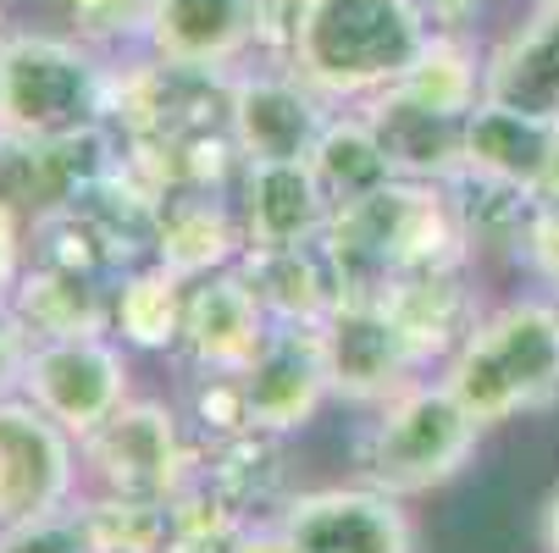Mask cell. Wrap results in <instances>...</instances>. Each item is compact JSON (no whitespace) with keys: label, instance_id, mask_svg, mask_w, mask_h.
<instances>
[{"label":"cell","instance_id":"cell-1","mask_svg":"<svg viewBox=\"0 0 559 553\" xmlns=\"http://www.w3.org/2000/svg\"><path fill=\"white\" fill-rule=\"evenodd\" d=\"M432 39L421 0H305L288 67L328 100H377Z\"/></svg>","mask_w":559,"mask_h":553},{"label":"cell","instance_id":"cell-2","mask_svg":"<svg viewBox=\"0 0 559 553\" xmlns=\"http://www.w3.org/2000/svg\"><path fill=\"white\" fill-rule=\"evenodd\" d=\"M443 382L483 426H504L559 399V304L510 299L488 310L443 360Z\"/></svg>","mask_w":559,"mask_h":553},{"label":"cell","instance_id":"cell-3","mask_svg":"<svg viewBox=\"0 0 559 553\" xmlns=\"http://www.w3.org/2000/svg\"><path fill=\"white\" fill-rule=\"evenodd\" d=\"M117 77L95 45L61 34H0V133L50 144L111 122Z\"/></svg>","mask_w":559,"mask_h":553},{"label":"cell","instance_id":"cell-4","mask_svg":"<svg viewBox=\"0 0 559 553\" xmlns=\"http://www.w3.org/2000/svg\"><path fill=\"white\" fill-rule=\"evenodd\" d=\"M483 432L488 426L460 405V393L443 376H416L377 405V421L360 437V482L393 498L432 493L471 465Z\"/></svg>","mask_w":559,"mask_h":553},{"label":"cell","instance_id":"cell-5","mask_svg":"<svg viewBox=\"0 0 559 553\" xmlns=\"http://www.w3.org/2000/svg\"><path fill=\"white\" fill-rule=\"evenodd\" d=\"M17 393L84 443L95 426H106L133 399L128 393V354L111 333L39 338L23 360Z\"/></svg>","mask_w":559,"mask_h":553},{"label":"cell","instance_id":"cell-6","mask_svg":"<svg viewBox=\"0 0 559 553\" xmlns=\"http://www.w3.org/2000/svg\"><path fill=\"white\" fill-rule=\"evenodd\" d=\"M90 477L100 493H122V498H178L183 482L194 477L189 465V443L178 416L162 399H128L106 426H95L84 443Z\"/></svg>","mask_w":559,"mask_h":553},{"label":"cell","instance_id":"cell-7","mask_svg":"<svg viewBox=\"0 0 559 553\" xmlns=\"http://www.w3.org/2000/svg\"><path fill=\"white\" fill-rule=\"evenodd\" d=\"M78 465H84V454L67 426H56L23 393L0 399V526L72 509Z\"/></svg>","mask_w":559,"mask_h":553},{"label":"cell","instance_id":"cell-8","mask_svg":"<svg viewBox=\"0 0 559 553\" xmlns=\"http://www.w3.org/2000/svg\"><path fill=\"white\" fill-rule=\"evenodd\" d=\"M328 95H316L305 77L283 67H255L227 77V133L238 161H310L316 139L328 133L333 111Z\"/></svg>","mask_w":559,"mask_h":553},{"label":"cell","instance_id":"cell-9","mask_svg":"<svg viewBox=\"0 0 559 553\" xmlns=\"http://www.w3.org/2000/svg\"><path fill=\"white\" fill-rule=\"evenodd\" d=\"M322 344H328L333 393L349 405H382L421 371V354L411 349L382 293H344L338 310L322 322Z\"/></svg>","mask_w":559,"mask_h":553},{"label":"cell","instance_id":"cell-10","mask_svg":"<svg viewBox=\"0 0 559 553\" xmlns=\"http://www.w3.org/2000/svg\"><path fill=\"white\" fill-rule=\"evenodd\" d=\"M294 553H416V520L405 498L371 482L316 488L277 509Z\"/></svg>","mask_w":559,"mask_h":553},{"label":"cell","instance_id":"cell-11","mask_svg":"<svg viewBox=\"0 0 559 553\" xmlns=\"http://www.w3.org/2000/svg\"><path fill=\"white\" fill-rule=\"evenodd\" d=\"M238 382H245L250 432H272V437L299 432L333 393L322 327H283V322H272L266 344L255 349V360L245 371H238Z\"/></svg>","mask_w":559,"mask_h":553},{"label":"cell","instance_id":"cell-12","mask_svg":"<svg viewBox=\"0 0 559 553\" xmlns=\"http://www.w3.org/2000/svg\"><path fill=\"white\" fill-rule=\"evenodd\" d=\"M238 221L250 250L322 244L333 227V200L310 161H238Z\"/></svg>","mask_w":559,"mask_h":553},{"label":"cell","instance_id":"cell-13","mask_svg":"<svg viewBox=\"0 0 559 553\" xmlns=\"http://www.w3.org/2000/svg\"><path fill=\"white\" fill-rule=\"evenodd\" d=\"M261 45V0H155L144 56L189 72H227Z\"/></svg>","mask_w":559,"mask_h":553},{"label":"cell","instance_id":"cell-14","mask_svg":"<svg viewBox=\"0 0 559 553\" xmlns=\"http://www.w3.org/2000/svg\"><path fill=\"white\" fill-rule=\"evenodd\" d=\"M266 333H272V315L261 310L255 288L245 282V272H238V266L189 282V310H183L178 349L189 354L194 371H227V376H238V371L255 360V349L266 344Z\"/></svg>","mask_w":559,"mask_h":553},{"label":"cell","instance_id":"cell-15","mask_svg":"<svg viewBox=\"0 0 559 553\" xmlns=\"http://www.w3.org/2000/svg\"><path fill=\"white\" fill-rule=\"evenodd\" d=\"M245 250L250 239L238 221V205H227L216 189H173L155 211V261L189 282L238 266Z\"/></svg>","mask_w":559,"mask_h":553},{"label":"cell","instance_id":"cell-16","mask_svg":"<svg viewBox=\"0 0 559 553\" xmlns=\"http://www.w3.org/2000/svg\"><path fill=\"white\" fill-rule=\"evenodd\" d=\"M483 100L559 128V12L537 7L483 56Z\"/></svg>","mask_w":559,"mask_h":553},{"label":"cell","instance_id":"cell-17","mask_svg":"<svg viewBox=\"0 0 559 553\" xmlns=\"http://www.w3.org/2000/svg\"><path fill=\"white\" fill-rule=\"evenodd\" d=\"M238 272L255 288L261 310L283 327H322L344 299V277L328 244H294V250H245Z\"/></svg>","mask_w":559,"mask_h":553},{"label":"cell","instance_id":"cell-18","mask_svg":"<svg viewBox=\"0 0 559 553\" xmlns=\"http://www.w3.org/2000/svg\"><path fill=\"white\" fill-rule=\"evenodd\" d=\"M366 122L377 128L382 149L399 178H421V183H449L465 167V117H443L405 89H388L360 106Z\"/></svg>","mask_w":559,"mask_h":553},{"label":"cell","instance_id":"cell-19","mask_svg":"<svg viewBox=\"0 0 559 553\" xmlns=\"http://www.w3.org/2000/svg\"><path fill=\"white\" fill-rule=\"evenodd\" d=\"M388 310L399 315V327H405L411 349L427 360H449L465 333L483 322L476 315V299L465 288V266H432V272H405L382 288Z\"/></svg>","mask_w":559,"mask_h":553},{"label":"cell","instance_id":"cell-20","mask_svg":"<svg viewBox=\"0 0 559 553\" xmlns=\"http://www.w3.org/2000/svg\"><path fill=\"white\" fill-rule=\"evenodd\" d=\"M7 310L39 338H72V333H111V288L90 272H67L50 261H28L23 277L7 293Z\"/></svg>","mask_w":559,"mask_h":553},{"label":"cell","instance_id":"cell-21","mask_svg":"<svg viewBox=\"0 0 559 553\" xmlns=\"http://www.w3.org/2000/svg\"><path fill=\"white\" fill-rule=\"evenodd\" d=\"M554 133L559 128H548L537 117H521V111L493 106V100H476V111L465 117V167L460 172L537 194L543 172H548V155H554Z\"/></svg>","mask_w":559,"mask_h":553},{"label":"cell","instance_id":"cell-22","mask_svg":"<svg viewBox=\"0 0 559 553\" xmlns=\"http://www.w3.org/2000/svg\"><path fill=\"white\" fill-rule=\"evenodd\" d=\"M189 310V277L162 261H144L117 272L111 282V333L128 349H178Z\"/></svg>","mask_w":559,"mask_h":553},{"label":"cell","instance_id":"cell-23","mask_svg":"<svg viewBox=\"0 0 559 553\" xmlns=\"http://www.w3.org/2000/svg\"><path fill=\"white\" fill-rule=\"evenodd\" d=\"M310 167H316V178H322L333 211H349V205L371 200L377 189H388L399 178L393 161H388V149H382V139H377V128L366 122V111L333 117L328 133L316 139V149H310Z\"/></svg>","mask_w":559,"mask_h":553},{"label":"cell","instance_id":"cell-24","mask_svg":"<svg viewBox=\"0 0 559 553\" xmlns=\"http://www.w3.org/2000/svg\"><path fill=\"white\" fill-rule=\"evenodd\" d=\"M277 437L272 432H233V437H211L205 465H194V482H205L233 515L261 520V509L277 498Z\"/></svg>","mask_w":559,"mask_h":553},{"label":"cell","instance_id":"cell-25","mask_svg":"<svg viewBox=\"0 0 559 553\" xmlns=\"http://www.w3.org/2000/svg\"><path fill=\"white\" fill-rule=\"evenodd\" d=\"M393 89H405L411 100H421L443 117H471L476 100H483V61L460 39V28H432L427 50Z\"/></svg>","mask_w":559,"mask_h":553},{"label":"cell","instance_id":"cell-26","mask_svg":"<svg viewBox=\"0 0 559 553\" xmlns=\"http://www.w3.org/2000/svg\"><path fill=\"white\" fill-rule=\"evenodd\" d=\"M90 531L95 553H167L173 548V504L167 498H122L100 493L72 509Z\"/></svg>","mask_w":559,"mask_h":553},{"label":"cell","instance_id":"cell-27","mask_svg":"<svg viewBox=\"0 0 559 553\" xmlns=\"http://www.w3.org/2000/svg\"><path fill=\"white\" fill-rule=\"evenodd\" d=\"M84 45H144L155 0H61Z\"/></svg>","mask_w":559,"mask_h":553},{"label":"cell","instance_id":"cell-28","mask_svg":"<svg viewBox=\"0 0 559 553\" xmlns=\"http://www.w3.org/2000/svg\"><path fill=\"white\" fill-rule=\"evenodd\" d=\"M0 553H95V542L78 526L72 509H61V515H39L23 526H0Z\"/></svg>","mask_w":559,"mask_h":553},{"label":"cell","instance_id":"cell-29","mask_svg":"<svg viewBox=\"0 0 559 553\" xmlns=\"http://www.w3.org/2000/svg\"><path fill=\"white\" fill-rule=\"evenodd\" d=\"M521 250H526L532 272H537L543 282L559 288V211H554V205H537V216H532V227H526Z\"/></svg>","mask_w":559,"mask_h":553},{"label":"cell","instance_id":"cell-30","mask_svg":"<svg viewBox=\"0 0 559 553\" xmlns=\"http://www.w3.org/2000/svg\"><path fill=\"white\" fill-rule=\"evenodd\" d=\"M233 553H294V548H288L283 520L272 515V520H245V531H238Z\"/></svg>","mask_w":559,"mask_h":553},{"label":"cell","instance_id":"cell-31","mask_svg":"<svg viewBox=\"0 0 559 553\" xmlns=\"http://www.w3.org/2000/svg\"><path fill=\"white\" fill-rule=\"evenodd\" d=\"M421 7H427L432 28H465V23L476 17V7H483V0H421Z\"/></svg>","mask_w":559,"mask_h":553},{"label":"cell","instance_id":"cell-32","mask_svg":"<svg viewBox=\"0 0 559 553\" xmlns=\"http://www.w3.org/2000/svg\"><path fill=\"white\" fill-rule=\"evenodd\" d=\"M537 200L559 211V133H554V155H548V172H543V189H537Z\"/></svg>","mask_w":559,"mask_h":553},{"label":"cell","instance_id":"cell-33","mask_svg":"<svg viewBox=\"0 0 559 553\" xmlns=\"http://www.w3.org/2000/svg\"><path fill=\"white\" fill-rule=\"evenodd\" d=\"M543 548L559 553V488H554V498H548V509H543Z\"/></svg>","mask_w":559,"mask_h":553},{"label":"cell","instance_id":"cell-34","mask_svg":"<svg viewBox=\"0 0 559 553\" xmlns=\"http://www.w3.org/2000/svg\"><path fill=\"white\" fill-rule=\"evenodd\" d=\"M537 7H554V12H559V0H537Z\"/></svg>","mask_w":559,"mask_h":553}]
</instances>
